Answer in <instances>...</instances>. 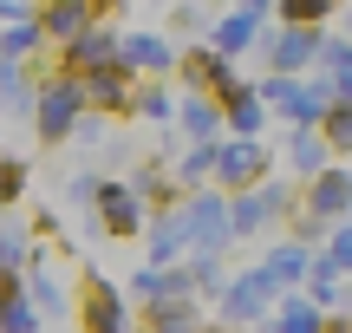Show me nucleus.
Here are the masks:
<instances>
[{"mask_svg":"<svg viewBox=\"0 0 352 333\" xmlns=\"http://www.w3.org/2000/svg\"><path fill=\"white\" fill-rule=\"evenodd\" d=\"M254 92H261V105L280 118L287 131H320L327 125V111H333V92H327V78H280V72H261L254 78Z\"/></svg>","mask_w":352,"mask_h":333,"instance_id":"obj_1","label":"nucleus"},{"mask_svg":"<svg viewBox=\"0 0 352 333\" xmlns=\"http://www.w3.org/2000/svg\"><path fill=\"white\" fill-rule=\"evenodd\" d=\"M85 111H91L85 78L52 65V72L39 78V92H33V131H39V144H65V138L78 131V118H85Z\"/></svg>","mask_w":352,"mask_h":333,"instance_id":"obj_2","label":"nucleus"},{"mask_svg":"<svg viewBox=\"0 0 352 333\" xmlns=\"http://www.w3.org/2000/svg\"><path fill=\"white\" fill-rule=\"evenodd\" d=\"M327 33L333 26H267L254 59H261L267 72H280V78H307L314 59H320V46H327Z\"/></svg>","mask_w":352,"mask_h":333,"instance_id":"obj_3","label":"nucleus"},{"mask_svg":"<svg viewBox=\"0 0 352 333\" xmlns=\"http://www.w3.org/2000/svg\"><path fill=\"white\" fill-rule=\"evenodd\" d=\"M176 209H183L189 248H202V255H222V248L235 242V222H228V190H189Z\"/></svg>","mask_w":352,"mask_h":333,"instance_id":"obj_4","label":"nucleus"},{"mask_svg":"<svg viewBox=\"0 0 352 333\" xmlns=\"http://www.w3.org/2000/svg\"><path fill=\"white\" fill-rule=\"evenodd\" d=\"M176 85H183V92H215V98H228V92L241 85V59L215 52L209 39H189V46H183V65H176Z\"/></svg>","mask_w":352,"mask_h":333,"instance_id":"obj_5","label":"nucleus"},{"mask_svg":"<svg viewBox=\"0 0 352 333\" xmlns=\"http://www.w3.org/2000/svg\"><path fill=\"white\" fill-rule=\"evenodd\" d=\"M118 65H124L131 78H176L183 46H176L170 33H157V26H144V33H118Z\"/></svg>","mask_w":352,"mask_h":333,"instance_id":"obj_6","label":"nucleus"},{"mask_svg":"<svg viewBox=\"0 0 352 333\" xmlns=\"http://www.w3.org/2000/svg\"><path fill=\"white\" fill-rule=\"evenodd\" d=\"M267 164H274V151H267L261 138H222V151H215V183H222L228 196L261 190V183H267Z\"/></svg>","mask_w":352,"mask_h":333,"instance_id":"obj_7","label":"nucleus"},{"mask_svg":"<svg viewBox=\"0 0 352 333\" xmlns=\"http://www.w3.org/2000/svg\"><path fill=\"white\" fill-rule=\"evenodd\" d=\"M267 26H274V20H261V13H248V7H228V13H215L209 46L228 52V59H254V52H261V39H267Z\"/></svg>","mask_w":352,"mask_h":333,"instance_id":"obj_8","label":"nucleus"},{"mask_svg":"<svg viewBox=\"0 0 352 333\" xmlns=\"http://www.w3.org/2000/svg\"><path fill=\"white\" fill-rule=\"evenodd\" d=\"M33 20H39V33H46V46H65V39L91 33L104 13H98V0H39Z\"/></svg>","mask_w":352,"mask_h":333,"instance_id":"obj_9","label":"nucleus"},{"mask_svg":"<svg viewBox=\"0 0 352 333\" xmlns=\"http://www.w3.org/2000/svg\"><path fill=\"white\" fill-rule=\"evenodd\" d=\"M300 209H307V216H320V222H346L352 216V170L346 164L320 170V177L300 190Z\"/></svg>","mask_w":352,"mask_h":333,"instance_id":"obj_10","label":"nucleus"},{"mask_svg":"<svg viewBox=\"0 0 352 333\" xmlns=\"http://www.w3.org/2000/svg\"><path fill=\"white\" fill-rule=\"evenodd\" d=\"M176 131H183L189 144H215V138H228L222 98H215V92H176Z\"/></svg>","mask_w":352,"mask_h":333,"instance_id":"obj_11","label":"nucleus"},{"mask_svg":"<svg viewBox=\"0 0 352 333\" xmlns=\"http://www.w3.org/2000/svg\"><path fill=\"white\" fill-rule=\"evenodd\" d=\"M98 65H118V26L111 20H98L91 33H78V39H65L59 46V72H98Z\"/></svg>","mask_w":352,"mask_h":333,"instance_id":"obj_12","label":"nucleus"},{"mask_svg":"<svg viewBox=\"0 0 352 333\" xmlns=\"http://www.w3.org/2000/svg\"><path fill=\"white\" fill-rule=\"evenodd\" d=\"M138 85H144V78H131L124 65H98V72H85V98H91V111H104V118L131 111Z\"/></svg>","mask_w":352,"mask_h":333,"instance_id":"obj_13","label":"nucleus"},{"mask_svg":"<svg viewBox=\"0 0 352 333\" xmlns=\"http://www.w3.org/2000/svg\"><path fill=\"white\" fill-rule=\"evenodd\" d=\"M280 164H287L300 183H314L320 170H333L340 157L327 151V138H320V131H287V138H280Z\"/></svg>","mask_w":352,"mask_h":333,"instance_id":"obj_14","label":"nucleus"},{"mask_svg":"<svg viewBox=\"0 0 352 333\" xmlns=\"http://www.w3.org/2000/svg\"><path fill=\"white\" fill-rule=\"evenodd\" d=\"M222 118H228V138H261V131H267V118H274V111L261 105L254 78H241V85H235V92L222 98Z\"/></svg>","mask_w":352,"mask_h":333,"instance_id":"obj_15","label":"nucleus"},{"mask_svg":"<svg viewBox=\"0 0 352 333\" xmlns=\"http://www.w3.org/2000/svg\"><path fill=\"white\" fill-rule=\"evenodd\" d=\"M98 216L111 235H138L144 229V196L131 183H98Z\"/></svg>","mask_w":352,"mask_h":333,"instance_id":"obj_16","label":"nucleus"},{"mask_svg":"<svg viewBox=\"0 0 352 333\" xmlns=\"http://www.w3.org/2000/svg\"><path fill=\"white\" fill-rule=\"evenodd\" d=\"M314 78H327L333 105H352V39L346 33H327V46L314 59Z\"/></svg>","mask_w":352,"mask_h":333,"instance_id":"obj_17","label":"nucleus"},{"mask_svg":"<svg viewBox=\"0 0 352 333\" xmlns=\"http://www.w3.org/2000/svg\"><path fill=\"white\" fill-rule=\"evenodd\" d=\"M85 327H91V333H131L124 294H118V288H104V281H91V294H85Z\"/></svg>","mask_w":352,"mask_h":333,"instance_id":"obj_18","label":"nucleus"},{"mask_svg":"<svg viewBox=\"0 0 352 333\" xmlns=\"http://www.w3.org/2000/svg\"><path fill=\"white\" fill-rule=\"evenodd\" d=\"M267 294H274V281H267V268H254V275H241V281H228L222 308H228V321H254V314L267 308Z\"/></svg>","mask_w":352,"mask_h":333,"instance_id":"obj_19","label":"nucleus"},{"mask_svg":"<svg viewBox=\"0 0 352 333\" xmlns=\"http://www.w3.org/2000/svg\"><path fill=\"white\" fill-rule=\"evenodd\" d=\"M183 248H189V229H183V209L170 203V209H157V216H151V261L164 268V261H176Z\"/></svg>","mask_w":352,"mask_h":333,"instance_id":"obj_20","label":"nucleus"},{"mask_svg":"<svg viewBox=\"0 0 352 333\" xmlns=\"http://www.w3.org/2000/svg\"><path fill=\"white\" fill-rule=\"evenodd\" d=\"M215 151H222V138H215V144H183V151H176V170H170V177L183 183V196L202 190V183L215 177Z\"/></svg>","mask_w":352,"mask_h":333,"instance_id":"obj_21","label":"nucleus"},{"mask_svg":"<svg viewBox=\"0 0 352 333\" xmlns=\"http://www.w3.org/2000/svg\"><path fill=\"white\" fill-rule=\"evenodd\" d=\"M176 78H144L138 98H131V118H151V125H176Z\"/></svg>","mask_w":352,"mask_h":333,"instance_id":"obj_22","label":"nucleus"},{"mask_svg":"<svg viewBox=\"0 0 352 333\" xmlns=\"http://www.w3.org/2000/svg\"><path fill=\"white\" fill-rule=\"evenodd\" d=\"M33 92H39L33 65H20V59H0V105H7V111H26V118H33Z\"/></svg>","mask_w":352,"mask_h":333,"instance_id":"obj_23","label":"nucleus"},{"mask_svg":"<svg viewBox=\"0 0 352 333\" xmlns=\"http://www.w3.org/2000/svg\"><path fill=\"white\" fill-rule=\"evenodd\" d=\"M346 0H274V26H333Z\"/></svg>","mask_w":352,"mask_h":333,"instance_id":"obj_24","label":"nucleus"},{"mask_svg":"<svg viewBox=\"0 0 352 333\" xmlns=\"http://www.w3.org/2000/svg\"><path fill=\"white\" fill-rule=\"evenodd\" d=\"M261 268H267V281L280 288V281H300V275H314L320 261H314V248H307V242H280L274 255L261 261Z\"/></svg>","mask_w":352,"mask_h":333,"instance_id":"obj_25","label":"nucleus"},{"mask_svg":"<svg viewBox=\"0 0 352 333\" xmlns=\"http://www.w3.org/2000/svg\"><path fill=\"white\" fill-rule=\"evenodd\" d=\"M39 52H46V33H39V20L0 26V59H20V65H33Z\"/></svg>","mask_w":352,"mask_h":333,"instance_id":"obj_26","label":"nucleus"},{"mask_svg":"<svg viewBox=\"0 0 352 333\" xmlns=\"http://www.w3.org/2000/svg\"><path fill=\"white\" fill-rule=\"evenodd\" d=\"M151 333H196V308H189V301H157Z\"/></svg>","mask_w":352,"mask_h":333,"instance_id":"obj_27","label":"nucleus"},{"mask_svg":"<svg viewBox=\"0 0 352 333\" xmlns=\"http://www.w3.org/2000/svg\"><path fill=\"white\" fill-rule=\"evenodd\" d=\"M320 138H327L333 157H352V105H333L327 125H320Z\"/></svg>","mask_w":352,"mask_h":333,"instance_id":"obj_28","label":"nucleus"},{"mask_svg":"<svg viewBox=\"0 0 352 333\" xmlns=\"http://www.w3.org/2000/svg\"><path fill=\"white\" fill-rule=\"evenodd\" d=\"M176 33H189V39H209V26H215V13L202 7V0H176Z\"/></svg>","mask_w":352,"mask_h":333,"instance_id":"obj_29","label":"nucleus"},{"mask_svg":"<svg viewBox=\"0 0 352 333\" xmlns=\"http://www.w3.org/2000/svg\"><path fill=\"white\" fill-rule=\"evenodd\" d=\"M20 190H26V164L20 157H0V203H13Z\"/></svg>","mask_w":352,"mask_h":333,"instance_id":"obj_30","label":"nucleus"},{"mask_svg":"<svg viewBox=\"0 0 352 333\" xmlns=\"http://www.w3.org/2000/svg\"><path fill=\"white\" fill-rule=\"evenodd\" d=\"M333 268H352V222H333V248H327Z\"/></svg>","mask_w":352,"mask_h":333,"instance_id":"obj_31","label":"nucleus"},{"mask_svg":"<svg viewBox=\"0 0 352 333\" xmlns=\"http://www.w3.org/2000/svg\"><path fill=\"white\" fill-rule=\"evenodd\" d=\"M72 138H78V144H98V138H104V111H85V118H78V131H72Z\"/></svg>","mask_w":352,"mask_h":333,"instance_id":"obj_32","label":"nucleus"},{"mask_svg":"<svg viewBox=\"0 0 352 333\" xmlns=\"http://www.w3.org/2000/svg\"><path fill=\"white\" fill-rule=\"evenodd\" d=\"M20 20H33V7L26 0H0V26H20Z\"/></svg>","mask_w":352,"mask_h":333,"instance_id":"obj_33","label":"nucleus"},{"mask_svg":"<svg viewBox=\"0 0 352 333\" xmlns=\"http://www.w3.org/2000/svg\"><path fill=\"white\" fill-rule=\"evenodd\" d=\"M235 7H248V13H261V20H274V0H235Z\"/></svg>","mask_w":352,"mask_h":333,"instance_id":"obj_34","label":"nucleus"},{"mask_svg":"<svg viewBox=\"0 0 352 333\" xmlns=\"http://www.w3.org/2000/svg\"><path fill=\"white\" fill-rule=\"evenodd\" d=\"M333 33H346V39H352V0L340 7V20H333Z\"/></svg>","mask_w":352,"mask_h":333,"instance_id":"obj_35","label":"nucleus"},{"mask_svg":"<svg viewBox=\"0 0 352 333\" xmlns=\"http://www.w3.org/2000/svg\"><path fill=\"white\" fill-rule=\"evenodd\" d=\"M131 7V0H98V13H104V20H111V13H124Z\"/></svg>","mask_w":352,"mask_h":333,"instance_id":"obj_36","label":"nucleus"},{"mask_svg":"<svg viewBox=\"0 0 352 333\" xmlns=\"http://www.w3.org/2000/svg\"><path fill=\"white\" fill-rule=\"evenodd\" d=\"M164 7H176V0H164Z\"/></svg>","mask_w":352,"mask_h":333,"instance_id":"obj_37","label":"nucleus"},{"mask_svg":"<svg viewBox=\"0 0 352 333\" xmlns=\"http://www.w3.org/2000/svg\"><path fill=\"white\" fill-rule=\"evenodd\" d=\"M215 333H228V327H215Z\"/></svg>","mask_w":352,"mask_h":333,"instance_id":"obj_38","label":"nucleus"}]
</instances>
